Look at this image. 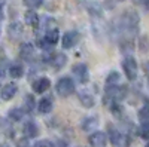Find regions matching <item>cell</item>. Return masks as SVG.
<instances>
[{"label":"cell","mask_w":149,"mask_h":147,"mask_svg":"<svg viewBox=\"0 0 149 147\" xmlns=\"http://www.w3.org/2000/svg\"><path fill=\"white\" fill-rule=\"evenodd\" d=\"M73 73L74 76L78 77V80L81 83H86L90 79V75H88V67H86L84 63H79V64H74L73 66Z\"/></svg>","instance_id":"6"},{"label":"cell","mask_w":149,"mask_h":147,"mask_svg":"<svg viewBox=\"0 0 149 147\" xmlns=\"http://www.w3.org/2000/svg\"><path fill=\"white\" fill-rule=\"evenodd\" d=\"M22 132H24V135H26L27 138H34V137L39 135V128H37V125L34 124L33 120H30V122H27V124L24 125Z\"/></svg>","instance_id":"13"},{"label":"cell","mask_w":149,"mask_h":147,"mask_svg":"<svg viewBox=\"0 0 149 147\" xmlns=\"http://www.w3.org/2000/svg\"><path fill=\"white\" fill-rule=\"evenodd\" d=\"M8 34H9V37L12 40H17L22 34V26L19 22H12L9 26V28H8Z\"/></svg>","instance_id":"14"},{"label":"cell","mask_w":149,"mask_h":147,"mask_svg":"<svg viewBox=\"0 0 149 147\" xmlns=\"http://www.w3.org/2000/svg\"><path fill=\"white\" fill-rule=\"evenodd\" d=\"M78 98H79V101L82 103V106L86 107V108H90V107H93L95 104V98H94V95L90 91H85V89L79 91L78 92Z\"/></svg>","instance_id":"8"},{"label":"cell","mask_w":149,"mask_h":147,"mask_svg":"<svg viewBox=\"0 0 149 147\" xmlns=\"http://www.w3.org/2000/svg\"><path fill=\"white\" fill-rule=\"evenodd\" d=\"M79 42V34L76 31H67L64 36H63V48L64 49H70L73 48Z\"/></svg>","instance_id":"9"},{"label":"cell","mask_w":149,"mask_h":147,"mask_svg":"<svg viewBox=\"0 0 149 147\" xmlns=\"http://www.w3.org/2000/svg\"><path fill=\"white\" fill-rule=\"evenodd\" d=\"M139 49H140L143 54H146V52L149 51V40H148V36H142V37L139 39Z\"/></svg>","instance_id":"23"},{"label":"cell","mask_w":149,"mask_h":147,"mask_svg":"<svg viewBox=\"0 0 149 147\" xmlns=\"http://www.w3.org/2000/svg\"><path fill=\"white\" fill-rule=\"evenodd\" d=\"M22 116H24V110H22V108H12L10 112H9V119L14 120V122L21 120Z\"/></svg>","instance_id":"21"},{"label":"cell","mask_w":149,"mask_h":147,"mask_svg":"<svg viewBox=\"0 0 149 147\" xmlns=\"http://www.w3.org/2000/svg\"><path fill=\"white\" fill-rule=\"evenodd\" d=\"M43 39H45V42H46L48 45H57V42H58V39H60V33H58L57 28H51V30L46 31V34H45Z\"/></svg>","instance_id":"16"},{"label":"cell","mask_w":149,"mask_h":147,"mask_svg":"<svg viewBox=\"0 0 149 147\" xmlns=\"http://www.w3.org/2000/svg\"><path fill=\"white\" fill-rule=\"evenodd\" d=\"M109 138H110V143L113 144L115 147H125V146H128L127 144V141H125V137L122 135V134L116 129V128H113V126H109Z\"/></svg>","instance_id":"4"},{"label":"cell","mask_w":149,"mask_h":147,"mask_svg":"<svg viewBox=\"0 0 149 147\" xmlns=\"http://www.w3.org/2000/svg\"><path fill=\"white\" fill-rule=\"evenodd\" d=\"M118 80H119V73L118 71H110L107 79H106V88L115 86V83H118Z\"/></svg>","instance_id":"20"},{"label":"cell","mask_w":149,"mask_h":147,"mask_svg":"<svg viewBox=\"0 0 149 147\" xmlns=\"http://www.w3.org/2000/svg\"><path fill=\"white\" fill-rule=\"evenodd\" d=\"M6 6V0H0V19H3V10Z\"/></svg>","instance_id":"28"},{"label":"cell","mask_w":149,"mask_h":147,"mask_svg":"<svg viewBox=\"0 0 149 147\" xmlns=\"http://www.w3.org/2000/svg\"><path fill=\"white\" fill-rule=\"evenodd\" d=\"M145 71H146V75H148V77H149V63L145 64Z\"/></svg>","instance_id":"30"},{"label":"cell","mask_w":149,"mask_h":147,"mask_svg":"<svg viewBox=\"0 0 149 147\" xmlns=\"http://www.w3.org/2000/svg\"><path fill=\"white\" fill-rule=\"evenodd\" d=\"M9 75L14 77V79H19V77H22V75H24V68H22V66H19V64H12V66L9 67Z\"/></svg>","instance_id":"19"},{"label":"cell","mask_w":149,"mask_h":147,"mask_svg":"<svg viewBox=\"0 0 149 147\" xmlns=\"http://www.w3.org/2000/svg\"><path fill=\"white\" fill-rule=\"evenodd\" d=\"M19 57L24 61H30L34 57V46L31 43H22L19 46Z\"/></svg>","instance_id":"11"},{"label":"cell","mask_w":149,"mask_h":147,"mask_svg":"<svg viewBox=\"0 0 149 147\" xmlns=\"http://www.w3.org/2000/svg\"><path fill=\"white\" fill-rule=\"evenodd\" d=\"M142 5L145 6V9L149 12V0H142Z\"/></svg>","instance_id":"29"},{"label":"cell","mask_w":149,"mask_h":147,"mask_svg":"<svg viewBox=\"0 0 149 147\" xmlns=\"http://www.w3.org/2000/svg\"><path fill=\"white\" fill-rule=\"evenodd\" d=\"M97 125H98V120H97V117H95V116H93V117H86V119L82 122V129L90 132V131H91V129H94Z\"/></svg>","instance_id":"17"},{"label":"cell","mask_w":149,"mask_h":147,"mask_svg":"<svg viewBox=\"0 0 149 147\" xmlns=\"http://www.w3.org/2000/svg\"><path fill=\"white\" fill-rule=\"evenodd\" d=\"M33 147H51V143H49L48 140H40V141H37Z\"/></svg>","instance_id":"27"},{"label":"cell","mask_w":149,"mask_h":147,"mask_svg":"<svg viewBox=\"0 0 149 147\" xmlns=\"http://www.w3.org/2000/svg\"><path fill=\"white\" fill-rule=\"evenodd\" d=\"M55 91L60 97H69L74 92V82L70 79V77H61L58 82H57V86H55Z\"/></svg>","instance_id":"2"},{"label":"cell","mask_w":149,"mask_h":147,"mask_svg":"<svg viewBox=\"0 0 149 147\" xmlns=\"http://www.w3.org/2000/svg\"><path fill=\"white\" fill-rule=\"evenodd\" d=\"M5 76V70H3V67L0 66V77H3Z\"/></svg>","instance_id":"31"},{"label":"cell","mask_w":149,"mask_h":147,"mask_svg":"<svg viewBox=\"0 0 149 147\" xmlns=\"http://www.w3.org/2000/svg\"><path fill=\"white\" fill-rule=\"evenodd\" d=\"M122 68L125 71V76L130 80H134L137 76V63L133 57H125L122 61Z\"/></svg>","instance_id":"3"},{"label":"cell","mask_w":149,"mask_h":147,"mask_svg":"<svg viewBox=\"0 0 149 147\" xmlns=\"http://www.w3.org/2000/svg\"><path fill=\"white\" fill-rule=\"evenodd\" d=\"M146 147H149V143H148V144H146Z\"/></svg>","instance_id":"34"},{"label":"cell","mask_w":149,"mask_h":147,"mask_svg":"<svg viewBox=\"0 0 149 147\" xmlns=\"http://www.w3.org/2000/svg\"><path fill=\"white\" fill-rule=\"evenodd\" d=\"M33 108H34V98L31 95H27L26 97V106H24V110H26L27 113L33 112Z\"/></svg>","instance_id":"24"},{"label":"cell","mask_w":149,"mask_h":147,"mask_svg":"<svg viewBox=\"0 0 149 147\" xmlns=\"http://www.w3.org/2000/svg\"><path fill=\"white\" fill-rule=\"evenodd\" d=\"M139 135L143 140H149V120H145L139 128Z\"/></svg>","instance_id":"22"},{"label":"cell","mask_w":149,"mask_h":147,"mask_svg":"<svg viewBox=\"0 0 149 147\" xmlns=\"http://www.w3.org/2000/svg\"><path fill=\"white\" fill-rule=\"evenodd\" d=\"M139 117L142 120H148L149 119V103H146L142 108H139Z\"/></svg>","instance_id":"25"},{"label":"cell","mask_w":149,"mask_h":147,"mask_svg":"<svg viewBox=\"0 0 149 147\" xmlns=\"http://www.w3.org/2000/svg\"><path fill=\"white\" fill-rule=\"evenodd\" d=\"M24 19H26V24L33 28H37L39 27V17H37V14L34 10H27L26 12V15H24Z\"/></svg>","instance_id":"15"},{"label":"cell","mask_w":149,"mask_h":147,"mask_svg":"<svg viewBox=\"0 0 149 147\" xmlns=\"http://www.w3.org/2000/svg\"><path fill=\"white\" fill-rule=\"evenodd\" d=\"M110 112H112V115L116 116V117H119V116L122 115V107L118 104V101H113V103H112V106H110Z\"/></svg>","instance_id":"26"},{"label":"cell","mask_w":149,"mask_h":147,"mask_svg":"<svg viewBox=\"0 0 149 147\" xmlns=\"http://www.w3.org/2000/svg\"><path fill=\"white\" fill-rule=\"evenodd\" d=\"M88 141H90L91 147H106V144H107V135H106L104 132H102V131H95V132H93L91 135H90Z\"/></svg>","instance_id":"5"},{"label":"cell","mask_w":149,"mask_h":147,"mask_svg":"<svg viewBox=\"0 0 149 147\" xmlns=\"http://www.w3.org/2000/svg\"><path fill=\"white\" fill-rule=\"evenodd\" d=\"M0 147H9L8 144H0Z\"/></svg>","instance_id":"32"},{"label":"cell","mask_w":149,"mask_h":147,"mask_svg":"<svg viewBox=\"0 0 149 147\" xmlns=\"http://www.w3.org/2000/svg\"><path fill=\"white\" fill-rule=\"evenodd\" d=\"M49 86H51V80L48 77H40L33 83V91L36 94H43L49 89Z\"/></svg>","instance_id":"10"},{"label":"cell","mask_w":149,"mask_h":147,"mask_svg":"<svg viewBox=\"0 0 149 147\" xmlns=\"http://www.w3.org/2000/svg\"><path fill=\"white\" fill-rule=\"evenodd\" d=\"M18 147H29V146H18Z\"/></svg>","instance_id":"33"},{"label":"cell","mask_w":149,"mask_h":147,"mask_svg":"<svg viewBox=\"0 0 149 147\" xmlns=\"http://www.w3.org/2000/svg\"><path fill=\"white\" fill-rule=\"evenodd\" d=\"M139 22H140V18L139 15L136 14L134 10H125L121 17V21H119V28L124 31V33H128L131 36L137 34L139 31Z\"/></svg>","instance_id":"1"},{"label":"cell","mask_w":149,"mask_h":147,"mask_svg":"<svg viewBox=\"0 0 149 147\" xmlns=\"http://www.w3.org/2000/svg\"><path fill=\"white\" fill-rule=\"evenodd\" d=\"M66 61H67V58H66L64 54H55V57H52V59H51V63L58 70V68H61V67L66 64Z\"/></svg>","instance_id":"18"},{"label":"cell","mask_w":149,"mask_h":147,"mask_svg":"<svg viewBox=\"0 0 149 147\" xmlns=\"http://www.w3.org/2000/svg\"><path fill=\"white\" fill-rule=\"evenodd\" d=\"M17 91H18V86L15 83H8V85H5V86L2 88V91H0V95H2V100H5V101H9V100H12V98L15 97V94H17Z\"/></svg>","instance_id":"7"},{"label":"cell","mask_w":149,"mask_h":147,"mask_svg":"<svg viewBox=\"0 0 149 147\" xmlns=\"http://www.w3.org/2000/svg\"><path fill=\"white\" fill-rule=\"evenodd\" d=\"M52 107H54V103H52V98L51 97H43L42 100L37 104V108L42 115H48L52 112Z\"/></svg>","instance_id":"12"}]
</instances>
